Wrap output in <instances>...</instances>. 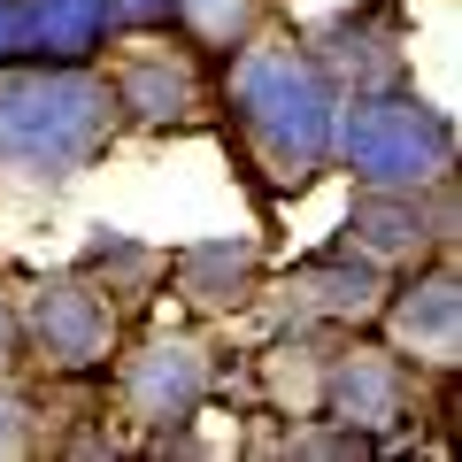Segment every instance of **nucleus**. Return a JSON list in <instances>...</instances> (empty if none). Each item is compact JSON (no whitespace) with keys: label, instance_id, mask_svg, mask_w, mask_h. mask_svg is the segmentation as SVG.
I'll use <instances>...</instances> for the list:
<instances>
[{"label":"nucleus","instance_id":"f257e3e1","mask_svg":"<svg viewBox=\"0 0 462 462\" xmlns=\"http://www.w3.org/2000/svg\"><path fill=\"white\" fill-rule=\"evenodd\" d=\"M116 132V93L85 62H32L0 78V170L23 178H69L93 162Z\"/></svg>","mask_w":462,"mask_h":462},{"label":"nucleus","instance_id":"f03ea898","mask_svg":"<svg viewBox=\"0 0 462 462\" xmlns=\"http://www.w3.org/2000/svg\"><path fill=\"white\" fill-rule=\"evenodd\" d=\"M231 108L247 124V139L285 170V178H309L331 154V124H339V93H331L324 62H309L300 47H247L231 62Z\"/></svg>","mask_w":462,"mask_h":462},{"label":"nucleus","instance_id":"7ed1b4c3","mask_svg":"<svg viewBox=\"0 0 462 462\" xmlns=\"http://www.w3.org/2000/svg\"><path fill=\"white\" fill-rule=\"evenodd\" d=\"M331 154L355 170L363 193H424L455 170V124L439 108H424L416 93H355L339 100V124H331Z\"/></svg>","mask_w":462,"mask_h":462},{"label":"nucleus","instance_id":"20e7f679","mask_svg":"<svg viewBox=\"0 0 462 462\" xmlns=\"http://www.w3.org/2000/svg\"><path fill=\"white\" fill-rule=\"evenodd\" d=\"M16 324L32 331V346L47 355L54 370H93V363H108V339H116V309H108L85 278H47V285H32V300L16 309Z\"/></svg>","mask_w":462,"mask_h":462},{"label":"nucleus","instance_id":"39448f33","mask_svg":"<svg viewBox=\"0 0 462 462\" xmlns=\"http://www.w3.org/2000/svg\"><path fill=\"white\" fill-rule=\"evenodd\" d=\"M200 393H208V355L193 339H154L124 370V409L139 424H185L200 409Z\"/></svg>","mask_w":462,"mask_h":462},{"label":"nucleus","instance_id":"423d86ee","mask_svg":"<svg viewBox=\"0 0 462 462\" xmlns=\"http://www.w3.org/2000/svg\"><path fill=\"white\" fill-rule=\"evenodd\" d=\"M324 409L339 416L355 439L363 431H393L401 409H409V385H401V363L393 355H378V346H355V355H339L324 378Z\"/></svg>","mask_w":462,"mask_h":462},{"label":"nucleus","instance_id":"0eeeda50","mask_svg":"<svg viewBox=\"0 0 462 462\" xmlns=\"http://www.w3.org/2000/svg\"><path fill=\"white\" fill-rule=\"evenodd\" d=\"M393 339L409 346L416 363H455L462 355V285H455V270H424L416 285H401Z\"/></svg>","mask_w":462,"mask_h":462},{"label":"nucleus","instance_id":"6e6552de","mask_svg":"<svg viewBox=\"0 0 462 462\" xmlns=\"http://www.w3.org/2000/svg\"><path fill=\"white\" fill-rule=\"evenodd\" d=\"M16 8V54L23 62H85L108 32L100 0H8Z\"/></svg>","mask_w":462,"mask_h":462},{"label":"nucleus","instance_id":"1a4fd4ad","mask_svg":"<svg viewBox=\"0 0 462 462\" xmlns=\"http://www.w3.org/2000/svg\"><path fill=\"white\" fill-rule=\"evenodd\" d=\"M346 231H355V254H370V263H409L431 239L424 193H363L355 216H346Z\"/></svg>","mask_w":462,"mask_h":462},{"label":"nucleus","instance_id":"9d476101","mask_svg":"<svg viewBox=\"0 0 462 462\" xmlns=\"http://www.w3.org/2000/svg\"><path fill=\"white\" fill-rule=\"evenodd\" d=\"M293 300L316 309V316H370V309H378V263L355 254V247L316 254V263L293 270Z\"/></svg>","mask_w":462,"mask_h":462},{"label":"nucleus","instance_id":"9b49d317","mask_svg":"<svg viewBox=\"0 0 462 462\" xmlns=\"http://www.w3.org/2000/svg\"><path fill=\"white\" fill-rule=\"evenodd\" d=\"M108 93H116V108H132V116H147V124H162V116H178L185 100H193V69L170 62V54H139V62L124 69Z\"/></svg>","mask_w":462,"mask_h":462},{"label":"nucleus","instance_id":"f8f14e48","mask_svg":"<svg viewBox=\"0 0 462 462\" xmlns=\"http://www.w3.org/2000/svg\"><path fill=\"white\" fill-rule=\"evenodd\" d=\"M185 293L208 300V309H231V300H247V278H254V254L247 247H231V239H216V247H193L178 263Z\"/></svg>","mask_w":462,"mask_h":462},{"label":"nucleus","instance_id":"ddd939ff","mask_svg":"<svg viewBox=\"0 0 462 462\" xmlns=\"http://www.w3.org/2000/svg\"><path fill=\"white\" fill-rule=\"evenodd\" d=\"M185 23H193V39H208V47H224V39H239L247 32V16H254V0H170Z\"/></svg>","mask_w":462,"mask_h":462},{"label":"nucleus","instance_id":"4468645a","mask_svg":"<svg viewBox=\"0 0 462 462\" xmlns=\"http://www.w3.org/2000/svg\"><path fill=\"white\" fill-rule=\"evenodd\" d=\"M100 16H108V32L116 23H154V16H170V0H100Z\"/></svg>","mask_w":462,"mask_h":462},{"label":"nucleus","instance_id":"2eb2a0df","mask_svg":"<svg viewBox=\"0 0 462 462\" xmlns=\"http://www.w3.org/2000/svg\"><path fill=\"white\" fill-rule=\"evenodd\" d=\"M16 447H23V401L0 393V455H16Z\"/></svg>","mask_w":462,"mask_h":462},{"label":"nucleus","instance_id":"dca6fc26","mask_svg":"<svg viewBox=\"0 0 462 462\" xmlns=\"http://www.w3.org/2000/svg\"><path fill=\"white\" fill-rule=\"evenodd\" d=\"M16 339H23V324H16V300L0 293V370L16 363Z\"/></svg>","mask_w":462,"mask_h":462},{"label":"nucleus","instance_id":"f3484780","mask_svg":"<svg viewBox=\"0 0 462 462\" xmlns=\"http://www.w3.org/2000/svg\"><path fill=\"white\" fill-rule=\"evenodd\" d=\"M8 54H16V8L0 0V62H8Z\"/></svg>","mask_w":462,"mask_h":462}]
</instances>
